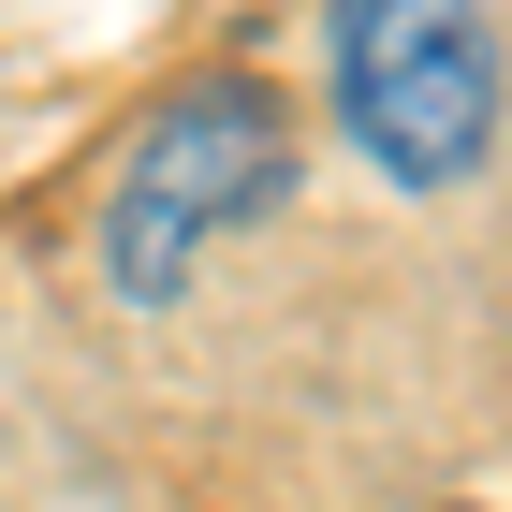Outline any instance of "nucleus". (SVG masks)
Instances as JSON below:
<instances>
[{
	"mask_svg": "<svg viewBox=\"0 0 512 512\" xmlns=\"http://www.w3.org/2000/svg\"><path fill=\"white\" fill-rule=\"evenodd\" d=\"M337 118L395 191H469L498 147V0H322Z\"/></svg>",
	"mask_w": 512,
	"mask_h": 512,
	"instance_id": "f257e3e1",
	"label": "nucleus"
},
{
	"mask_svg": "<svg viewBox=\"0 0 512 512\" xmlns=\"http://www.w3.org/2000/svg\"><path fill=\"white\" fill-rule=\"evenodd\" d=\"M278 176H293V132H278L264 88H235V74H220V88H176V103L132 132V161H118L103 278H118L132 308H176V278L235 235V220H264Z\"/></svg>",
	"mask_w": 512,
	"mask_h": 512,
	"instance_id": "f03ea898",
	"label": "nucleus"
}]
</instances>
